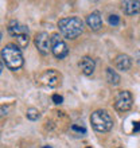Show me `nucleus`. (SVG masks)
Masks as SVG:
<instances>
[{"label": "nucleus", "mask_w": 140, "mask_h": 148, "mask_svg": "<svg viewBox=\"0 0 140 148\" xmlns=\"http://www.w3.org/2000/svg\"><path fill=\"white\" fill-rule=\"evenodd\" d=\"M59 32L66 39H75L84 31V22L77 16H69L58 20Z\"/></svg>", "instance_id": "f257e3e1"}, {"label": "nucleus", "mask_w": 140, "mask_h": 148, "mask_svg": "<svg viewBox=\"0 0 140 148\" xmlns=\"http://www.w3.org/2000/svg\"><path fill=\"white\" fill-rule=\"evenodd\" d=\"M1 59H3V63H5V66L12 71L23 66L22 50L14 43H8L1 49Z\"/></svg>", "instance_id": "f03ea898"}, {"label": "nucleus", "mask_w": 140, "mask_h": 148, "mask_svg": "<svg viewBox=\"0 0 140 148\" xmlns=\"http://www.w3.org/2000/svg\"><path fill=\"white\" fill-rule=\"evenodd\" d=\"M90 124L97 132H109L113 127V119L106 110L97 109L90 114Z\"/></svg>", "instance_id": "7ed1b4c3"}, {"label": "nucleus", "mask_w": 140, "mask_h": 148, "mask_svg": "<svg viewBox=\"0 0 140 148\" xmlns=\"http://www.w3.org/2000/svg\"><path fill=\"white\" fill-rule=\"evenodd\" d=\"M132 94L128 90H120L115 97V109L120 113H124L132 108Z\"/></svg>", "instance_id": "20e7f679"}, {"label": "nucleus", "mask_w": 140, "mask_h": 148, "mask_svg": "<svg viewBox=\"0 0 140 148\" xmlns=\"http://www.w3.org/2000/svg\"><path fill=\"white\" fill-rule=\"evenodd\" d=\"M51 53L58 59L65 58L69 54V49H67L65 40L59 36V34H54L51 36Z\"/></svg>", "instance_id": "39448f33"}, {"label": "nucleus", "mask_w": 140, "mask_h": 148, "mask_svg": "<svg viewBox=\"0 0 140 148\" xmlns=\"http://www.w3.org/2000/svg\"><path fill=\"white\" fill-rule=\"evenodd\" d=\"M34 43L38 51L43 55H47L51 51V36L47 32H39L34 38Z\"/></svg>", "instance_id": "423d86ee"}, {"label": "nucleus", "mask_w": 140, "mask_h": 148, "mask_svg": "<svg viewBox=\"0 0 140 148\" xmlns=\"http://www.w3.org/2000/svg\"><path fill=\"white\" fill-rule=\"evenodd\" d=\"M40 84H43L45 86L49 88H55L61 84V74L54 69H49L40 75Z\"/></svg>", "instance_id": "0eeeda50"}, {"label": "nucleus", "mask_w": 140, "mask_h": 148, "mask_svg": "<svg viewBox=\"0 0 140 148\" xmlns=\"http://www.w3.org/2000/svg\"><path fill=\"white\" fill-rule=\"evenodd\" d=\"M86 24H88V27L90 30H93V31H98L100 28L102 27V18L100 15V12L98 11H93L92 14L86 16Z\"/></svg>", "instance_id": "6e6552de"}, {"label": "nucleus", "mask_w": 140, "mask_h": 148, "mask_svg": "<svg viewBox=\"0 0 140 148\" xmlns=\"http://www.w3.org/2000/svg\"><path fill=\"white\" fill-rule=\"evenodd\" d=\"M8 34L16 38V36L23 35V34H28V28L23 24H20L18 20H11L8 23Z\"/></svg>", "instance_id": "1a4fd4ad"}, {"label": "nucleus", "mask_w": 140, "mask_h": 148, "mask_svg": "<svg viewBox=\"0 0 140 148\" xmlns=\"http://www.w3.org/2000/svg\"><path fill=\"white\" fill-rule=\"evenodd\" d=\"M94 67H96V62L93 58H90L88 55L82 57L80 61V69L85 75H92L94 73Z\"/></svg>", "instance_id": "9d476101"}, {"label": "nucleus", "mask_w": 140, "mask_h": 148, "mask_svg": "<svg viewBox=\"0 0 140 148\" xmlns=\"http://www.w3.org/2000/svg\"><path fill=\"white\" fill-rule=\"evenodd\" d=\"M132 65V59L131 57L127 54H119L116 55V58H115V66L121 71H127L129 70V67Z\"/></svg>", "instance_id": "9b49d317"}, {"label": "nucleus", "mask_w": 140, "mask_h": 148, "mask_svg": "<svg viewBox=\"0 0 140 148\" xmlns=\"http://www.w3.org/2000/svg\"><path fill=\"white\" fill-rule=\"evenodd\" d=\"M123 11H124L125 15H136L140 11V1L137 0H127L123 3Z\"/></svg>", "instance_id": "f8f14e48"}, {"label": "nucleus", "mask_w": 140, "mask_h": 148, "mask_svg": "<svg viewBox=\"0 0 140 148\" xmlns=\"http://www.w3.org/2000/svg\"><path fill=\"white\" fill-rule=\"evenodd\" d=\"M106 81L113 86H117L120 84V75L116 73V70H113L112 67L106 69Z\"/></svg>", "instance_id": "ddd939ff"}, {"label": "nucleus", "mask_w": 140, "mask_h": 148, "mask_svg": "<svg viewBox=\"0 0 140 148\" xmlns=\"http://www.w3.org/2000/svg\"><path fill=\"white\" fill-rule=\"evenodd\" d=\"M16 46L19 47V49H24V47H27L28 42H30V38H28V34H23V35H19L16 36Z\"/></svg>", "instance_id": "4468645a"}, {"label": "nucleus", "mask_w": 140, "mask_h": 148, "mask_svg": "<svg viewBox=\"0 0 140 148\" xmlns=\"http://www.w3.org/2000/svg\"><path fill=\"white\" fill-rule=\"evenodd\" d=\"M26 117L31 121H36L40 117V113H39L38 109H35V108H28L27 112H26Z\"/></svg>", "instance_id": "2eb2a0df"}, {"label": "nucleus", "mask_w": 140, "mask_h": 148, "mask_svg": "<svg viewBox=\"0 0 140 148\" xmlns=\"http://www.w3.org/2000/svg\"><path fill=\"white\" fill-rule=\"evenodd\" d=\"M70 131L71 132H74L75 135H78V136H84L86 133V128L85 127H82V125H78V124H73L71 127H70Z\"/></svg>", "instance_id": "dca6fc26"}, {"label": "nucleus", "mask_w": 140, "mask_h": 148, "mask_svg": "<svg viewBox=\"0 0 140 148\" xmlns=\"http://www.w3.org/2000/svg\"><path fill=\"white\" fill-rule=\"evenodd\" d=\"M108 23L110 24V26H113V27L119 26V24H120V16L119 15H109Z\"/></svg>", "instance_id": "f3484780"}, {"label": "nucleus", "mask_w": 140, "mask_h": 148, "mask_svg": "<svg viewBox=\"0 0 140 148\" xmlns=\"http://www.w3.org/2000/svg\"><path fill=\"white\" fill-rule=\"evenodd\" d=\"M53 101H54V104L59 105V104H62L63 102V97L62 96H59V94H53Z\"/></svg>", "instance_id": "a211bd4d"}, {"label": "nucleus", "mask_w": 140, "mask_h": 148, "mask_svg": "<svg viewBox=\"0 0 140 148\" xmlns=\"http://www.w3.org/2000/svg\"><path fill=\"white\" fill-rule=\"evenodd\" d=\"M133 132H140V121H136L133 125Z\"/></svg>", "instance_id": "6ab92c4d"}, {"label": "nucleus", "mask_w": 140, "mask_h": 148, "mask_svg": "<svg viewBox=\"0 0 140 148\" xmlns=\"http://www.w3.org/2000/svg\"><path fill=\"white\" fill-rule=\"evenodd\" d=\"M42 148H53V147H50V145H45V147H42Z\"/></svg>", "instance_id": "aec40b11"}, {"label": "nucleus", "mask_w": 140, "mask_h": 148, "mask_svg": "<svg viewBox=\"0 0 140 148\" xmlns=\"http://www.w3.org/2000/svg\"><path fill=\"white\" fill-rule=\"evenodd\" d=\"M86 148H92V147H86Z\"/></svg>", "instance_id": "412c9836"}]
</instances>
